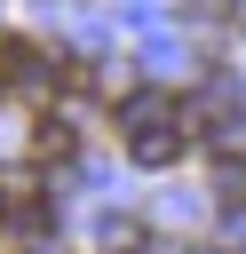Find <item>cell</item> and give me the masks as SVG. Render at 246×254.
I'll list each match as a JSON object with an SVG mask.
<instances>
[{
	"label": "cell",
	"mask_w": 246,
	"mask_h": 254,
	"mask_svg": "<svg viewBox=\"0 0 246 254\" xmlns=\"http://www.w3.org/2000/svg\"><path fill=\"white\" fill-rule=\"evenodd\" d=\"M40 151H48V159H63V151H71V127H56V119H48V127H40Z\"/></svg>",
	"instance_id": "2"
},
{
	"label": "cell",
	"mask_w": 246,
	"mask_h": 254,
	"mask_svg": "<svg viewBox=\"0 0 246 254\" xmlns=\"http://www.w3.org/2000/svg\"><path fill=\"white\" fill-rule=\"evenodd\" d=\"M40 79V48L32 40H0V87H32Z\"/></svg>",
	"instance_id": "1"
}]
</instances>
